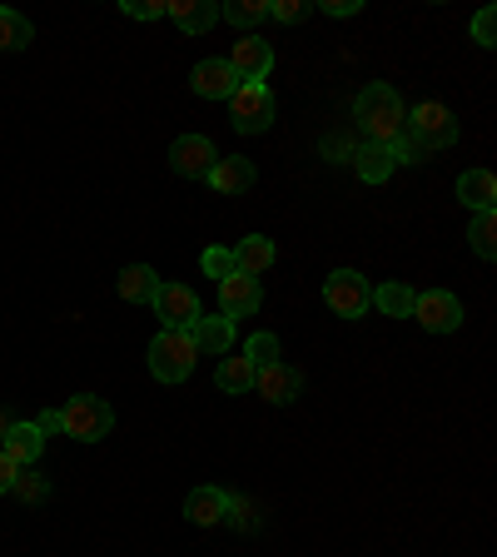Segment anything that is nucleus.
<instances>
[{
  "label": "nucleus",
  "mask_w": 497,
  "mask_h": 557,
  "mask_svg": "<svg viewBox=\"0 0 497 557\" xmlns=\"http://www.w3.org/2000/svg\"><path fill=\"white\" fill-rule=\"evenodd\" d=\"M373 309H383L388 319H413V289L408 284H378L373 289Z\"/></svg>",
  "instance_id": "nucleus-25"
},
{
  "label": "nucleus",
  "mask_w": 497,
  "mask_h": 557,
  "mask_svg": "<svg viewBox=\"0 0 497 557\" xmlns=\"http://www.w3.org/2000/svg\"><path fill=\"white\" fill-rule=\"evenodd\" d=\"M35 429H40V433H65V429H60V408H46V413L35 418Z\"/></svg>",
  "instance_id": "nucleus-37"
},
{
  "label": "nucleus",
  "mask_w": 497,
  "mask_h": 557,
  "mask_svg": "<svg viewBox=\"0 0 497 557\" xmlns=\"http://www.w3.org/2000/svg\"><path fill=\"white\" fill-rule=\"evenodd\" d=\"M195 338L185 334V329H160V334L150 338V373L160 383H185L189 373H195Z\"/></svg>",
  "instance_id": "nucleus-2"
},
{
  "label": "nucleus",
  "mask_w": 497,
  "mask_h": 557,
  "mask_svg": "<svg viewBox=\"0 0 497 557\" xmlns=\"http://www.w3.org/2000/svg\"><path fill=\"white\" fill-rule=\"evenodd\" d=\"M319 11L334 15V21H344V15H359V11H363V0H324Z\"/></svg>",
  "instance_id": "nucleus-35"
},
{
  "label": "nucleus",
  "mask_w": 497,
  "mask_h": 557,
  "mask_svg": "<svg viewBox=\"0 0 497 557\" xmlns=\"http://www.w3.org/2000/svg\"><path fill=\"white\" fill-rule=\"evenodd\" d=\"M11 493H15V498H21V503H40V498H46V493H50V487H46V478H35L30 468H21V478H15V487H11Z\"/></svg>",
  "instance_id": "nucleus-30"
},
{
  "label": "nucleus",
  "mask_w": 497,
  "mask_h": 557,
  "mask_svg": "<svg viewBox=\"0 0 497 557\" xmlns=\"http://www.w3.org/2000/svg\"><path fill=\"white\" fill-rule=\"evenodd\" d=\"M353 125H359L373 145H394V139L403 135V125H408L403 95H398L394 85H383V81L363 85L359 100H353Z\"/></svg>",
  "instance_id": "nucleus-1"
},
{
  "label": "nucleus",
  "mask_w": 497,
  "mask_h": 557,
  "mask_svg": "<svg viewBox=\"0 0 497 557\" xmlns=\"http://www.w3.org/2000/svg\"><path fill=\"white\" fill-rule=\"evenodd\" d=\"M115 289L125 304H154V294H160V274H154L150 264H129L125 274L115 278Z\"/></svg>",
  "instance_id": "nucleus-22"
},
{
  "label": "nucleus",
  "mask_w": 497,
  "mask_h": 557,
  "mask_svg": "<svg viewBox=\"0 0 497 557\" xmlns=\"http://www.w3.org/2000/svg\"><path fill=\"white\" fill-rule=\"evenodd\" d=\"M313 5L309 0H269V21H284V25H294V21H303Z\"/></svg>",
  "instance_id": "nucleus-32"
},
{
  "label": "nucleus",
  "mask_w": 497,
  "mask_h": 557,
  "mask_svg": "<svg viewBox=\"0 0 497 557\" xmlns=\"http://www.w3.org/2000/svg\"><path fill=\"white\" fill-rule=\"evenodd\" d=\"M189 85H195L199 100H229L234 90H239V75L229 70V60H199L195 75H189Z\"/></svg>",
  "instance_id": "nucleus-13"
},
{
  "label": "nucleus",
  "mask_w": 497,
  "mask_h": 557,
  "mask_svg": "<svg viewBox=\"0 0 497 557\" xmlns=\"http://www.w3.org/2000/svg\"><path fill=\"white\" fill-rule=\"evenodd\" d=\"M274 90L269 85H239V90L229 95V120L239 135H264L269 125H274Z\"/></svg>",
  "instance_id": "nucleus-6"
},
{
  "label": "nucleus",
  "mask_w": 497,
  "mask_h": 557,
  "mask_svg": "<svg viewBox=\"0 0 497 557\" xmlns=\"http://www.w3.org/2000/svg\"><path fill=\"white\" fill-rule=\"evenodd\" d=\"M388 150H394V164H418V160H428V150H423V145H418V139L408 135V125H403V135H398L394 145H388Z\"/></svg>",
  "instance_id": "nucleus-31"
},
{
  "label": "nucleus",
  "mask_w": 497,
  "mask_h": 557,
  "mask_svg": "<svg viewBox=\"0 0 497 557\" xmlns=\"http://www.w3.org/2000/svg\"><path fill=\"white\" fill-rule=\"evenodd\" d=\"M229 493L224 487H214V483H204V487H195L185 498V518L195 522V528H214V522H224L229 518Z\"/></svg>",
  "instance_id": "nucleus-14"
},
{
  "label": "nucleus",
  "mask_w": 497,
  "mask_h": 557,
  "mask_svg": "<svg viewBox=\"0 0 497 557\" xmlns=\"http://www.w3.org/2000/svg\"><path fill=\"white\" fill-rule=\"evenodd\" d=\"M15 478H21V463H11V458L0 453V493H11V487H15Z\"/></svg>",
  "instance_id": "nucleus-36"
},
{
  "label": "nucleus",
  "mask_w": 497,
  "mask_h": 557,
  "mask_svg": "<svg viewBox=\"0 0 497 557\" xmlns=\"http://www.w3.org/2000/svg\"><path fill=\"white\" fill-rule=\"evenodd\" d=\"M254 388L259 398H269V404H294V398H303V373L294 369V363H269V369L254 373Z\"/></svg>",
  "instance_id": "nucleus-12"
},
{
  "label": "nucleus",
  "mask_w": 497,
  "mask_h": 557,
  "mask_svg": "<svg viewBox=\"0 0 497 557\" xmlns=\"http://www.w3.org/2000/svg\"><path fill=\"white\" fill-rule=\"evenodd\" d=\"M468 239H473V255L477 259H497V214L493 209H483L473 220V230H468Z\"/></svg>",
  "instance_id": "nucleus-26"
},
{
  "label": "nucleus",
  "mask_w": 497,
  "mask_h": 557,
  "mask_svg": "<svg viewBox=\"0 0 497 557\" xmlns=\"http://www.w3.org/2000/svg\"><path fill=\"white\" fill-rule=\"evenodd\" d=\"M493 25H497V11H493V5L473 15V40H477V46H483V50L493 46Z\"/></svg>",
  "instance_id": "nucleus-33"
},
{
  "label": "nucleus",
  "mask_w": 497,
  "mask_h": 557,
  "mask_svg": "<svg viewBox=\"0 0 497 557\" xmlns=\"http://www.w3.org/2000/svg\"><path fill=\"white\" fill-rule=\"evenodd\" d=\"M189 338H195V354H229L234 319H224V313H204V319L189 329Z\"/></svg>",
  "instance_id": "nucleus-20"
},
{
  "label": "nucleus",
  "mask_w": 497,
  "mask_h": 557,
  "mask_svg": "<svg viewBox=\"0 0 497 557\" xmlns=\"http://www.w3.org/2000/svg\"><path fill=\"white\" fill-rule=\"evenodd\" d=\"M413 319L428 334H452V329L463 324V299L448 289H428V294H413Z\"/></svg>",
  "instance_id": "nucleus-7"
},
{
  "label": "nucleus",
  "mask_w": 497,
  "mask_h": 557,
  "mask_svg": "<svg viewBox=\"0 0 497 557\" xmlns=\"http://www.w3.org/2000/svg\"><path fill=\"white\" fill-rule=\"evenodd\" d=\"M220 15H229V25H259V21H269V0H229Z\"/></svg>",
  "instance_id": "nucleus-27"
},
{
  "label": "nucleus",
  "mask_w": 497,
  "mask_h": 557,
  "mask_svg": "<svg viewBox=\"0 0 497 557\" xmlns=\"http://www.w3.org/2000/svg\"><path fill=\"white\" fill-rule=\"evenodd\" d=\"M154 313H160L164 329H195L199 319H204V309H199V294L185 289V284H160V294H154Z\"/></svg>",
  "instance_id": "nucleus-9"
},
{
  "label": "nucleus",
  "mask_w": 497,
  "mask_h": 557,
  "mask_svg": "<svg viewBox=\"0 0 497 557\" xmlns=\"http://www.w3.org/2000/svg\"><path fill=\"white\" fill-rule=\"evenodd\" d=\"M229 255H234V274L259 278V274H269V264H274L278 249H274V239H269V234H244Z\"/></svg>",
  "instance_id": "nucleus-16"
},
{
  "label": "nucleus",
  "mask_w": 497,
  "mask_h": 557,
  "mask_svg": "<svg viewBox=\"0 0 497 557\" xmlns=\"http://www.w3.org/2000/svg\"><path fill=\"white\" fill-rule=\"evenodd\" d=\"M458 199H463L473 214L493 209V205H497V180H493V170H463V174H458Z\"/></svg>",
  "instance_id": "nucleus-21"
},
{
  "label": "nucleus",
  "mask_w": 497,
  "mask_h": 557,
  "mask_svg": "<svg viewBox=\"0 0 497 557\" xmlns=\"http://www.w3.org/2000/svg\"><path fill=\"white\" fill-rule=\"evenodd\" d=\"M199 264H204V274L214 278V284L234 274V255H229V249H224V244H214V249H204V259H199Z\"/></svg>",
  "instance_id": "nucleus-29"
},
{
  "label": "nucleus",
  "mask_w": 497,
  "mask_h": 557,
  "mask_svg": "<svg viewBox=\"0 0 497 557\" xmlns=\"http://www.w3.org/2000/svg\"><path fill=\"white\" fill-rule=\"evenodd\" d=\"M214 160H220V150H214L209 135H179L170 145V170L179 174V180H204V174L214 170Z\"/></svg>",
  "instance_id": "nucleus-8"
},
{
  "label": "nucleus",
  "mask_w": 497,
  "mask_h": 557,
  "mask_svg": "<svg viewBox=\"0 0 497 557\" xmlns=\"http://www.w3.org/2000/svg\"><path fill=\"white\" fill-rule=\"evenodd\" d=\"M348 164H353V174H359L363 185H383V180L398 170L394 150H388V145H373V139H363L359 150H348Z\"/></svg>",
  "instance_id": "nucleus-17"
},
{
  "label": "nucleus",
  "mask_w": 497,
  "mask_h": 557,
  "mask_svg": "<svg viewBox=\"0 0 497 557\" xmlns=\"http://www.w3.org/2000/svg\"><path fill=\"white\" fill-rule=\"evenodd\" d=\"M125 15H135V21H160L164 0H150V5H145V0H125Z\"/></svg>",
  "instance_id": "nucleus-34"
},
{
  "label": "nucleus",
  "mask_w": 497,
  "mask_h": 557,
  "mask_svg": "<svg viewBox=\"0 0 497 557\" xmlns=\"http://www.w3.org/2000/svg\"><path fill=\"white\" fill-rule=\"evenodd\" d=\"M30 40H35L30 21H25L21 11H5V5H0V50H5V55H15V50H25Z\"/></svg>",
  "instance_id": "nucleus-24"
},
{
  "label": "nucleus",
  "mask_w": 497,
  "mask_h": 557,
  "mask_svg": "<svg viewBox=\"0 0 497 557\" xmlns=\"http://www.w3.org/2000/svg\"><path fill=\"white\" fill-rule=\"evenodd\" d=\"M244 359L254 363V369H269V363H278V338L274 334H254L249 344H244Z\"/></svg>",
  "instance_id": "nucleus-28"
},
{
  "label": "nucleus",
  "mask_w": 497,
  "mask_h": 557,
  "mask_svg": "<svg viewBox=\"0 0 497 557\" xmlns=\"http://www.w3.org/2000/svg\"><path fill=\"white\" fill-rule=\"evenodd\" d=\"M408 135L423 145V150H448V145H458V120H452L448 104L438 100H423L418 110H408Z\"/></svg>",
  "instance_id": "nucleus-4"
},
{
  "label": "nucleus",
  "mask_w": 497,
  "mask_h": 557,
  "mask_svg": "<svg viewBox=\"0 0 497 557\" xmlns=\"http://www.w3.org/2000/svg\"><path fill=\"white\" fill-rule=\"evenodd\" d=\"M5 429H11V418H5V413H0V438H5Z\"/></svg>",
  "instance_id": "nucleus-38"
},
{
  "label": "nucleus",
  "mask_w": 497,
  "mask_h": 557,
  "mask_svg": "<svg viewBox=\"0 0 497 557\" xmlns=\"http://www.w3.org/2000/svg\"><path fill=\"white\" fill-rule=\"evenodd\" d=\"M209 185L220 189V195H244V189H254V180H259V170H254V160H244V154H229V160H214V170L204 174Z\"/></svg>",
  "instance_id": "nucleus-15"
},
{
  "label": "nucleus",
  "mask_w": 497,
  "mask_h": 557,
  "mask_svg": "<svg viewBox=\"0 0 497 557\" xmlns=\"http://www.w3.org/2000/svg\"><path fill=\"white\" fill-rule=\"evenodd\" d=\"M229 70L239 75V85H264L269 70H274V46L259 40V35H244L239 46L229 50Z\"/></svg>",
  "instance_id": "nucleus-10"
},
{
  "label": "nucleus",
  "mask_w": 497,
  "mask_h": 557,
  "mask_svg": "<svg viewBox=\"0 0 497 557\" xmlns=\"http://www.w3.org/2000/svg\"><path fill=\"white\" fill-rule=\"evenodd\" d=\"M164 15L185 35H204L209 25L220 21V5L214 0H164Z\"/></svg>",
  "instance_id": "nucleus-19"
},
{
  "label": "nucleus",
  "mask_w": 497,
  "mask_h": 557,
  "mask_svg": "<svg viewBox=\"0 0 497 557\" xmlns=\"http://www.w3.org/2000/svg\"><path fill=\"white\" fill-rule=\"evenodd\" d=\"M264 309V289H259V278L249 274H229L220 278V313L224 319H249V313Z\"/></svg>",
  "instance_id": "nucleus-11"
},
{
  "label": "nucleus",
  "mask_w": 497,
  "mask_h": 557,
  "mask_svg": "<svg viewBox=\"0 0 497 557\" xmlns=\"http://www.w3.org/2000/svg\"><path fill=\"white\" fill-rule=\"evenodd\" d=\"M324 304L338 313V319H363L373 304V284L359 274V269H334L324 278Z\"/></svg>",
  "instance_id": "nucleus-5"
},
{
  "label": "nucleus",
  "mask_w": 497,
  "mask_h": 557,
  "mask_svg": "<svg viewBox=\"0 0 497 557\" xmlns=\"http://www.w3.org/2000/svg\"><path fill=\"white\" fill-rule=\"evenodd\" d=\"M0 453H5L11 463L30 468L35 458L46 453V433L35 429V423H11V429H5V438H0Z\"/></svg>",
  "instance_id": "nucleus-18"
},
{
  "label": "nucleus",
  "mask_w": 497,
  "mask_h": 557,
  "mask_svg": "<svg viewBox=\"0 0 497 557\" xmlns=\"http://www.w3.org/2000/svg\"><path fill=\"white\" fill-rule=\"evenodd\" d=\"M254 363L249 359H220V369H214V383H220L224 394H249L254 388Z\"/></svg>",
  "instance_id": "nucleus-23"
},
{
  "label": "nucleus",
  "mask_w": 497,
  "mask_h": 557,
  "mask_svg": "<svg viewBox=\"0 0 497 557\" xmlns=\"http://www.w3.org/2000/svg\"><path fill=\"white\" fill-rule=\"evenodd\" d=\"M60 429L80 443H100V438H110V429H115V408L95 394H75L65 408H60Z\"/></svg>",
  "instance_id": "nucleus-3"
}]
</instances>
